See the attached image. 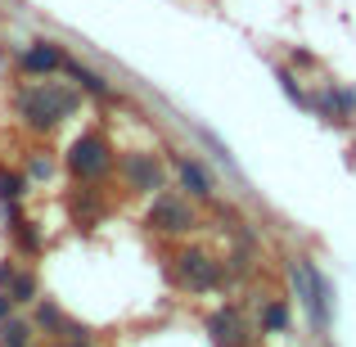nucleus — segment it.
Segmentation results:
<instances>
[{
  "mask_svg": "<svg viewBox=\"0 0 356 347\" xmlns=\"http://www.w3.org/2000/svg\"><path fill=\"white\" fill-rule=\"evenodd\" d=\"M176 280H181L190 293H208V289L221 284V271H217V261H212L208 252L190 248V252H181V257H176Z\"/></svg>",
  "mask_w": 356,
  "mask_h": 347,
  "instance_id": "20e7f679",
  "label": "nucleus"
},
{
  "mask_svg": "<svg viewBox=\"0 0 356 347\" xmlns=\"http://www.w3.org/2000/svg\"><path fill=\"white\" fill-rule=\"evenodd\" d=\"M293 280H298V293H302L307 312H312L316 330H330L334 321V307H330V284H325V275L316 271V261H293Z\"/></svg>",
  "mask_w": 356,
  "mask_h": 347,
  "instance_id": "f03ea898",
  "label": "nucleus"
},
{
  "mask_svg": "<svg viewBox=\"0 0 356 347\" xmlns=\"http://www.w3.org/2000/svg\"><path fill=\"white\" fill-rule=\"evenodd\" d=\"M18 63H23V72L41 77V72H59L68 59H63L59 45H45V41H41V45H32V50H23V59H18Z\"/></svg>",
  "mask_w": 356,
  "mask_h": 347,
  "instance_id": "6e6552de",
  "label": "nucleus"
},
{
  "mask_svg": "<svg viewBox=\"0 0 356 347\" xmlns=\"http://www.w3.org/2000/svg\"><path fill=\"white\" fill-rule=\"evenodd\" d=\"M63 68H68V72H72V77H77V81H81L86 90H95V95H104V90H108V86H104V77H95V72L77 68V63H63Z\"/></svg>",
  "mask_w": 356,
  "mask_h": 347,
  "instance_id": "f8f14e48",
  "label": "nucleus"
},
{
  "mask_svg": "<svg viewBox=\"0 0 356 347\" xmlns=\"http://www.w3.org/2000/svg\"><path fill=\"white\" fill-rule=\"evenodd\" d=\"M208 334L217 347H243V316L235 307H221V312L208 316Z\"/></svg>",
  "mask_w": 356,
  "mask_h": 347,
  "instance_id": "423d86ee",
  "label": "nucleus"
},
{
  "mask_svg": "<svg viewBox=\"0 0 356 347\" xmlns=\"http://www.w3.org/2000/svg\"><path fill=\"white\" fill-rule=\"evenodd\" d=\"M280 86H284V90H289V99H293V104H302V108H307V104H312V99H307V95H302V90H298V81H293V77H289V72H280Z\"/></svg>",
  "mask_w": 356,
  "mask_h": 347,
  "instance_id": "2eb2a0df",
  "label": "nucleus"
},
{
  "mask_svg": "<svg viewBox=\"0 0 356 347\" xmlns=\"http://www.w3.org/2000/svg\"><path fill=\"white\" fill-rule=\"evenodd\" d=\"M41 325H59V312H54V307H41Z\"/></svg>",
  "mask_w": 356,
  "mask_h": 347,
  "instance_id": "dca6fc26",
  "label": "nucleus"
},
{
  "mask_svg": "<svg viewBox=\"0 0 356 347\" xmlns=\"http://www.w3.org/2000/svg\"><path fill=\"white\" fill-rule=\"evenodd\" d=\"M18 194H23V176L0 172V199H18Z\"/></svg>",
  "mask_w": 356,
  "mask_h": 347,
  "instance_id": "ddd939ff",
  "label": "nucleus"
},
{
  "mask_svg": "<svg viewBox=\"0 0 356 347\" xmlns=\"http://www.w3.org/2000/svg\"><path fill=\"white\" fill-rule=\"evenodd\" d=\"M27 325H5V347H27Z\"/></svg>",
  "mask_w": 356,
  "mask_h": 347,
  "instance_id": "4468645a",
  "label": "nucleus"
},
{
  "mask_svg": "<svg viewBox=\"0 0 356 347\" xmlns=\"http://www.w3.org/2000/svg\"><path fill=\"white\" fill-rule=\"evenodd\" d=\"M68 172L77 176V181H99V176L108 172V140L99 136V131L81 136L77 145L68 149Z\"/></svg>",
  "mask_w": 356,
  "mask_h": 347,
  "instance_id": "7ed1b4c3",
  "label": "nucleus"
},
{
  "mask_svg": "<svg viewBox=\"0 0 356 347\" xmlns=\"http://www.w3.org/2000/svg\"><path fill=\"white\" fill-rule=\"evenodd\" d=\"M5 316H9V298L0 293V321H5Z\"/></svg>",
  "mask_w": 356,
  "mask_h": 347,
  "instance_id": "f3484780",
  "label": "nucleus"
},
{
  "mask_svg": "<svg viewBox=\"0 0 356 347\" xmlns=\"http://www.w3.org/2000/svg\"><path fill=\"white\" fill-rule=\"evenodd\" d=\"M9 302H32L36 298V280L32 275H14V271H9Z\"/></svg>",
  "mask_w": 356,
  "mask_h": 347,
  "instance_id": "9d476101",
  "label": "nucleus"
},
{
  "mask_svg": "<svg viewBox=\"0 0 356 347\" xmlns=\"http://www.w3.org/2000/svg\"><path fill=\"white\" fill-rule=\"evenodd\" d=\"M127 181L136 185V190H158L163 185V167H158V158L154 154H131L127 158Z\"/></svg>",
  "mask_w": 356,
  "mask_h": 347,
  "instance_id": "0eeeda50",
  "label": "nucleus"
},
{
  "mask_svg": "<svg viewBox=\"0 0 356 347\" xmlns=\"http://www.w3.org/2000/svg\"><path fill=\"white\" fill-rule=\"evenodd\" d=\"M181 185H185V190L194 194V199H208V194H212V176L203 172L199 163H190V158L181 163Z\"/></svg>",
  "mask_w": 356,
  "mask_h": 347,
  "instance_id": "1a4fd4ad",
  "label": "nucleus"
},
{
  "mask_svg": "<svg viewBox=\"0 0 356 347\" xmlns=\"http://www.w3.org/2000/svg\"><path fill=\"white\" fill-rule=\"evenodd\" d=\"M261 330H266V334H284L289 330V307L284 302H270L266 312H261Z\"/></svg>",
  "mask_w": 356,
  "mask_h": 347,
  "instance_id": "9b49d317",
  "label": "nucleus"
},
{
  "mask_svg": "<svg viewBox=\"0 0 356 347\" xmlns=\"http://www.w3.org/2000/svg\"><path fill=\"white\" fill-rule=\"evenodd\" d=\"M81 95L68 86H27L23 95H18V113H23V122L32 131H50L59 127L68 113H77Z\"/></svg>",
  "mask_w": 356,
  "mask_h": 347,
  "instance_id": "f257e3e1",
  "label": "nucleus"
},
{
  "mask_svg": "<svg viewBox=\"0 0 356 347\" xmlns=\"http://www.w3.org/2000/svg\"><path fill=\"white\" fill-rule=\"evenodd\" d=\"M149 226H154V230H163V234L190 230V226H194V212L185 208L181 199H172V194H163V199L154 203V212H149Z\"/></svg>",
  "mask_w": 356,
  "mask_h": 347,
  "instance_id": "39448f33",
  "label": "nucleus"
}]
</instances>
